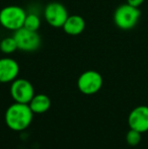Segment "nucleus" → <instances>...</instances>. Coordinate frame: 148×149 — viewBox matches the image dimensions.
I'll return each instance as SVG.
<instances>
[{"label": "nucleus", "instance_id": "obj_14", "mask_svg": "<svg viewBox=\"0 0 148 149\" xmlns=\"http://www.w3.org/2000/svg\"><path fill=\"white\" fill-rule=\"evenodd\" d=\"M141 134L140 132L136 131L134 129H130V131L126 135V141L130 146H137L141 141Z\"/></svg>", "mask_w": 148, "mask_h": 149}, {"label": "nucleus", "instance_id": "obj_6", "mask_svg": "<svg viewBox=\"0 0 148 149\" xmlns=\"http://www.w3.org/2000/svg\"><path fill=\"white\" fill-rule=\"evenodd\" d=\"M10 94L15 102L28 104L35 95V89L28 80L24 78H16L12 81L10 86Z\"/></svg>", "mask_w": 148, "mask_h": 149}, {"label": "nucleus", "instance_id": "obj_5", "mask_svg": "<svg viewBox=\"0 0 148 149\" xmlns=\"http://www.w3.org/2000/svg\"><path fill=\"white\" fill-rule=\"evenodd\" d=\"M103 82V76L97 71L87 70L78 77L77 87L83 94L91 95L101 90Z\"/></svg>", "mask_w": 148, "mask_h": 149}, {"label": "nucleus", "instance_id": "obj_7", "mask_svg": "<svg viewBox=\"0 0 148 149\" xmlns=\"http://www.w3.org/2000/svg\"><path fill=\"white\" fill-rule=\"evenodd\" d=\"M44 16L48 24L53 28H62L69 16L66 7L59 2H51L45 7Z\"/></svg>", "mask_w": 148, "mask_h": 149}, {"label": "nucleus", "instance_id": "obj_1", "mask_svg": "<svg viewBox=\"0 0 148 149\" xmlns=\"http://www.w3.org/2000/svg\"><path fill=\"white\" fill-rule=\"evenodd\" d=\"M34 113L28 104L14 102L5 113V123L9 129L13 131H24L31 125Z\"/></svg>", "mask_w": 148, "mask_h": 149}, {"label": "nucleus", "instance_id": "obj_15", "mask_svg": "<svg viewBox=\"0 0 148 149\" xmlns=\"http://www.w3.org/2000/svg\"><path fill=\"white\" fill-rule=\"evenodd\" d=\"M144 1L145 0H127V3L132 6H135V7H139L140 5H142Z\"/></svg>", "mask_w": 148, "mask_h": 149}, {"label": "nucleus", "instance_id": "obj_10", "mask_svg": "<svg viewBox=\"0 0 148 149\" xmlns=\"http://www.w3.org/2000/svg\"><path fill=\"white\" fill-rule=\"evenodd\" d=\"M62 29L69 36H78L82 33L85 29V20L82 16L73 14L69 15Z\"/></svg>", "mask_w": 148, "mask_h": 149}, {"label": "nucleus", "instance_id": "obj_13", "mask_svg": "<svg viewBox=\"0 0 148 149\" xmlns=\"http://www.w3.org/2000/svg\"><path fill=\"white\" fill-rule=\"evenodd\" d=\"M41 26V19H40L39 15L36 13H28L26 14V19H24V28L26 30L38 31V30Z\"/></svg>", "mask_w": 148, "mask_h": 149}, {"label": "nucleus", "instance_id": "obj_3", "mask_svg": "<svg viewBox=\"0 0 148 149\" xmlns=\"http://www.w3.org/2000/svg\"><path fill=\"white\" fill-rule=\"evenodd\" d=\"M26 12L17 5L5 6L0 10V24L9 31H17L24 28Z\"/></svg>", "mask_w": 148, "mask_h": 149}, {"label": "nucleus", "instance_id": "obj_4", "mask_svg": "<svg viewBox=\"0 0 148 149\" xmlns=\"http://www.w3.org/2000/svg\"><path fill=\"white\" fill-rule=\"evenodd\" d=\"M13 38L17 44L18 50L24 52L36 51L40 48L42 43L41 36L38 33V31L26 30L24 28L14 31Z\"/></svg>", "mask_w": 148, "mask_h": 149}, {"label": "nucleus", "instance_id": "obj_11", "mask_svg": "<svg viewBox=\"0 0 148 149\" xmlns=\"http://www.w3.org/2000/svg\"><path fill=\"white\" fill-rule=\"evenodd\" d=\"M28 106L34 114H44L51 108V100L44 93L35 94L32 100L28 102Z\"/></svg>", "mask_w": 148, "mask_h": 149}, {"label": "nucleus", "instance_id": "obj_12", "mask_svg": "<svg viewBox=\"0 0 148 149\" xmlns=\"http://www.w3.org/2000/svg\"><path fill=\"white\" fill-rule=\"evenodd\" d=\"M0 50L4 54H11L13 52H15L16 50H18L17 44H16L13 36L4 38V39L1 40V42H0Z\"/></svg>", "mask_w": 148, "mask_h": 149}, {"label": "nucleus", "instance_id": "obj_9", "mask_svg": "<svg viewBox=\"0 0 148 149\" xmlns=\"http://www.w3.org/2000/svg\"><path fill=\"white\" fill-rule=\"evenodd\" d=\"M19 73V65L11 58L0 59V83L12 82Z\"/></svg>", "mask_w": 148, "mask_h": 149}, {"label": "nucleus", "instance_id": "obj_2", "mask_svg": "<svg viewBox=\"0 0 148 149\" xmlns=\"http://www.w3.org/2000/svg\"><path fill=\"white\" fill-rule=\"evenodd\" d=\"M141 12L138 7L130 4H122L114 12V22L117 28L121 30L128 31L135 28L139 22Z\"/></svg>", "mask_w": 148, "mask_h": 149}, {"label": "nucleus", "instance_id": "obj_8", "mask_svg": "<svg viewBox=\"0 0 148 149\" xmlns=\"http://www.w3.org/2000/svg\"><path fill=\"white\" fill-rule=\"evenodd\" d=\"M130 129H134L140 133L148 131V107L139 106L133 109L128 117Z\"/></svg>", "mask_w": 148, "mask_h": 149}]
</instances>
